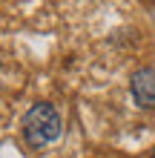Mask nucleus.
Here are the masks:
<instances>
[{
  "label": "nucleus",
  "mask_w": 155,
  "mask_h": 158,
  "mask_svg": "<svg viewBox=\"0 0 155 158\" xmlns=\"http://www.w3.org/2000/svg\"><path fill=\"white\" fill-rule=\"evenodd\" d=\"M149 158H155V150H152V155H149Z\"/></svg>",
  "instance_id": "3"
},
{
  "label": "nucleus",
  "mask_w": 155,
  "mask_h": 158,
  "mask_svg": "<svg viewBox=\"0 0 155 158\" xmlns=\"http://www.w3.org/2000/svg\"><path fill=\"white\" fill-rule=\"evenodd\" d=\"M63 132V121L60 112L52 104L40 101V104H32L23 115V138L32 150H43V147L55 144Z\"/></svg>",
  "instance_id": "1"
},
{
  "label": "nucleus",
  "mask_w": 155,
  "mask_h": 158,
  "mask_svg": "<svg viewBox=\"0 0 155 158\" xmlns=\"http://www.w3.org/2000/svg\"><path fill=\"white\" fill-rule=\"evenodd\" d=\"M129 89L141 109H155V69L152 66H144L135 72L129 81Z\"/></svg>",
  "instance_id": "2"
}]
</instances>
